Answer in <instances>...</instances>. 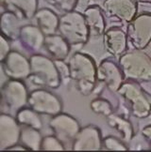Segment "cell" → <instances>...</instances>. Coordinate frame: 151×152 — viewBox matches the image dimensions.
<instances>
[{"label":"cell","instance_id":"obj_1","mask_svg":"<svg viewBox=\"0 0 151 152\" xmlns=\"http://www.w3.org/2000/svg\"><path fill=\"white\" fill-rule=\"evenodd\" d=\"M71 80L75 82L78 91L83 96L94 92L97 83V66L89 55L76 52L68 60Z\"/></svg>","mask_w":151,"mask_h":152},{"label":"cell","instance_id":"obj_2","mask_svg":"<svg viewBox=\"0 0 151 152\" xmlns=\"http://www.w3.org/2000/svg\"><path fill=\"white\" fill-rule=\"evenodd\" d=\"M30 74L27 80L33 86L48 89H56L61 85V78L55 61L41 54L30 57Z\"/></svg>","mask_w":151,"mask_h":152},{"label":"cell","instance_id":"obj_3","mask_svg":"<svg viewBox=\"0 0 151 152\" xmlns=\"http://www.w3.org/2000/svg\"><path fill=\"white\" fill-rule=\"evenodd\" d=\"M125 80L138 84L151 82V57L143 50L126 52L118 59Z\"/></svg>","mask_w":151,"mask_h":152},{"label":"cell","instance_id":"obj_4","mask_svg":"<svg viewBox=\"0 0 151 152\" xmlns=\"http://www.w3.org/2000/svg\"><path fill=\"white\" fill-rule=\"evenodd\" d=\"M117 94L123 99L127 112L136 118L143 119L151 114V98L141 86V84L126 80Z\"/></svg>","mask_w":151,"mask_h":152},{"label":"cell","instance_id":"obj_5","mask_svg":"<svg viewBox=\"0 0 151 152\" xmlns=\"http://www.w3.org/2000/svg\"><path fill=\"white\" fill-rule=\"evenodd\" d=\"M58 31L72 47L84 46L91 38L83 13L77 10L63 13L60 17Z\"/></svg>","mask_w":151,"mask_h":152},{"label":"cell","instance_id":"obj_6","mask_svg":"<svg viewBox=\"0 0 151 152\" xmlns=\"http://www.w3.org/2000/svg\"><path fill=\"white\" fill-rule=\"evenodd\" d=\"M28 94L27 86L22 80H8L1 87L2 113L15 115L19 110L27 105Z\"/></svg>","mask_w":151,"mask_h":152},{"label":"cell","instance_id":"obj_7","mask_svg":"<svg viewBox=\"0 0 151 152\" xmlns=\"http://www.w3.org/2000/svg\"><path fill=\"white\" fill-rule=\"evenodd\" d=\"M129 44L135 50H144L151 42V12L144 11L127 25Z\"/></svg>","mask_w":151,"mask_h":152},{"label":"cell","instance_id":"obj_8","mask_svg":"<svg viewBox=\"0 0 151 152\" xmlns=\"http://www.w3.org/2000/svg\"><path fill=\"white\" fill-rule=\"evenodd\" d=\"M101 8L107 20L121 26L130 23L138 12L135 0H104Z\"/></svg>","mask_w":151,"mask_h":152},{"label":"cell","instance_id":"obj_9","mask_svg":"<svg viewBox=\"0 0 151 152\" xmlns=\"http://www.w3.org/2000/svg\"><path fill=\"white\" fill-rule=\"evenodd\" d=\"M27 106L39 115L54 116L61 113L62 102L59 97L47 88H38L28 94Z\"/></svg>","mask_w":151,"mask_h":152},{"label":"cell","instance_id":"obj_10","mask_svg":"<svg viewBox=\"0 0 151 152\" xmlns=\"http://www.w3.org/2000/svg\"><path fill=\"white\" fill-rule=\"evenodd\" d=\"M49 127L54 135L63 145L73 143L81 129L78 121L74 116L65 113H60L52 116L49 121Z\"/></svg>","mask_w":151,"mask_h":152},{"label":"cell","instance_id":"obj_11","mask_svg":"<svg viewBox=\"0 0 151 152\" xmlns=\"http://www.w3.org/2000/svg\"><path fill=\"white\" fill-rule=\"evenodd\" d=\"M97 81L105 85L107 90L117 93L126 80L119 63L112 58H104L97 67Z\"/></svg>","mask_w":151,"mask_h":152},{"label":"cell","instance_id":"obj_12","mask_svg":"<svg viewBox=\"0 0 151 152\" xmlns=\"http://www.w3.org/2000/svg\"><path fill=\"white\" fill-rule=\"evenodd\" d=\"M2 72L9 79L26 80L30 74V58L16 51H10L1 61Z\"/></svg>","mask_w":151,"mask_h":152},{"label":"cell","instance_id":"obj_13","mask_svg":"<svg viewBox=\"0 0 151 152\" xmlns=\"http://www.w3.org/2000/svg\"><path fill=\"white\" fill-rule=\"evenodd\" d=\"M20 124L11 115H0V150H9L19 144L21 129Z\"/></svg>","mask_w":151,"mask_h":152},{"label":"cell","instance_id":"obj_14","mask_svg":"<svg viewBox=\"0 0 151 152\" xmlns=\"http://www.w3.org/2000/svg\"><path fill=\"white\" fill-rule=\"evenodd\" d=\"M102 134L100 129L95 125L81 128L72 143V150H101Z\"/></svg>","mask_w":151,"mask_h":152},{"label":"cell","instance_id":"obj_15","mask_svg":"<svg viewBox=\"0 0 151 152\" xmlns=\"http://www.w3.org/2000/svg\"><path fill=\"white\" fill-rule=\"evenodd\" d=\"M45 36L41 29L35 25H24L19 31L18 42L23 50L35 55L44 48Z\"/></svg>","mask_w":151,"mask_h":152},{"label":"cell","instance_id":"obj_16","mask_svg":"<svg viewBox=\"0 0 151 152\" xmlns=\"http://www.w3.org/2000/svg\"><path fill=\"white\" fill-rule=\"evenodd\" d=\"M127 37L125 30L119 26H112L103 35V46L105 51L113 57H120L127 52Z\"/></svg>","mask_w":151,"mask_h":152},{"label":"cell","instance_id":"obj_17","mask_svg":"<svg viewBox=\"0 0 151 152\" xmlns=\"http://www.w3.org/2000/svg\"><path fill=\"white\" fill-rule=\"evenodd\" d=\"M1 6L6 11L16 15L22 21L34 18L39 6V0H1Z\"/></svg>","mask_w":151,"mask_h":152},{"label":"cell","instance_id":"obj_18","mask_svg":"<svg viewBox=\"0 0 151 152\" xmlns=\"http://www.w3.org/2000/svg\"><path fill=\"white\" fill-rule=\"evenodd\" d=\"M83 15L89 28L90 37L94 39L103 37L106 31V17L102 8L95 4L92 5L84 10Z\"/></svg>","mask_w":151,"mask_h":152},{"label":"cell","instance_id":"obj_19","mask_svg":"<svg viewBox=\"0 0 151 152\" xmlns=\"http://www.w3.org/2000/svg\"><path fill=\"white\" fill-rule=\"evenodd\" d=\"M70 47L61 35L54 34L45 37L44 48L53 60H65L70 53Z\"/></svg>","mask_w":151,"mask_h":152},{"label":"cell","instance_id":"obj_20","mask_svg":"<svg viewBox=\"0 0 151 152\" xmlns=\"http://www.w3.org/2000/svg\"><path fill=\"white\" fill-rule=\"evenodd\" d=\"M33 19L35 25L41 29L45 37L57 33L60 17H58L52 10L48 8L39 9Z\"/></svg>","mask_w":151,"mask_h":152},{"label":"cell","instance_id":"obj_21","mask_svg":"<svg viewBox=\"0 0 151 152\" xmlns=\"http://www.w3.org/2000/svg\"><path fill=\"white\" fill-rule=\"evenodd\" d=\"M109 126L119 135V138L125 143H130L134 137V128L131 122L124 115L113 113L107 118Z\"/></svg>","mask_w":151,"mask_h":152},{"label":"cell","instance_id":"obj_22","mask_svg":"<svg viewBox=\"0 0 151 152\" xmlns=\"http://www.w3.org/2000/svg\"><path fill=\"white\" fill-rule=\"evenodd\" d=\"M22 22L23 21L16 15L5 10L1 15V21H0L2 35L10 40L18 39L20 28L23 26Z\"/></svg>","mask_w":151,"mask_h":152},{"label":"cell","instance_id":"obj_23","mask_svg":"<svg viewBox=\"0 0 151 152\" xmlns=\"http://www.w3.org/2000/svg\"><path fill=\"white\" fill-rule=\"evenodd\" d=\"M42 139L40 130L31 127H23L21 129L19 144L24 145L27 150H41Z\"/></svg>","mask_w":151,"mask_h":152},{"label":"cell","instance_id":"obj_24","mask_svg":"<svg viewBox=\"0 0 151 152\" xmlns=\"http://www.w3.org/2000/svg\"><path fill=\"white\" fill-rule=\"evenodd\" d=\"M15 118L18 123L23 127H31L37 130L43 128V122L41 120L40 115L31 108H22L15 115Z\"/></svg>","mask_w":151,"mask_h":152},{"label":"cell","instance_id":"obj_25","mask_svg":"<svg viewBox=\"0 0 151 152\" xmlns=\"http://www.w3.org/2000/svg\"><path fill=\"white\" fill-rule=\"evenodd\" d=\"M90 108L95 115L108 118L114 112V106L112 102L105 97H98L90 103Z\"/></svg>","mask_w":151,"mask_h":152},{"label":"cell","instance_id":"obj_26","mask_svg":"<svg viewBox=\"0 0 151 152\" xmlns=\"http://www.w3.org/2000/svg\"><path fill=\"white\" fill-rule=\"evenodd\" d=\"M50 8L59 13H66L77 9L78 0H44Z\"/></svg>","mask_w":151,"mask_h":152},{"label":"cell","instance_id":"obj_27","mask_svg":"<svg viewBox=\"0 0 151 152\" xmlns=\"http://www.w3.org/2000/svg\"><path fill=\"white\" fill-rule=\"evenodd\" d=\"M102 149L106 150H127L129 147L126 145V143L121 140L120 138H117L113 135L106 136L102 140Z\"/></svg>","mask_w":151,"mask_h":152},{"label":"cell","instance_id":"obj_28","mask_svg":"<svg viewBox=\"0 0 151 152\" xmlns=\"http://www.w3.org/2000/svg\"><path fill=\"white\" fill-rule=\"evenodd\" d=\"M65 147L55 135H47L42 139L41 150H64Z\"/></svg>","mask_w":151,"mask_h":152},{"label":"cell","instance_id":"obj_29","mask_svg":"<svg viewBox=\"0 0 151 152\" xmlns=\"http://www.w3.org/2000/svg\"><path fill=\"white\" fill-rule=\"evenodd\" d=\"M54 61H55L58 71H59V73L61 75L62 83L67 84L70 81H72L70 77V71H69L68 63H66L64 60H54Z\"/></svg>","mask_w":151,"mask_h":152},{"label":"cell","instance_id":"obj_30","mask_svg":"<svg viewBox=\"0 0 151 152\" xmlns=\"http://www.w3.org/2000/svg\"><path fill=\"white\" fill-rule=\"evenodd\" d=\"M9 40L10 39L1 34V37H0V61H2L10 52V45Z\"/></svg>","mask_w":151,"mask_h":152},{"label":"cell","instance_id":"obj_31","mask_svg":"<svg viewBox=\"0 0 151 152\" xmlns=\"http://www.w3.org/2000/svg\"><path fill=\"white\" fill-rule=\"evenodd\" d=\"M141 135L144 142L147 145V148L151 149V125H147L143 128L141 132Z\"/></svg>","mask_w":151,"mask_h":152},{"label":"cell","instance_id":"obj_32","mask_svg":"<svg viewBox=\"0 0 151 152\" xmlns=\"http://www.w3.org/2000/svg\"><path fill=\"white\" fill-rule=\"evenodd\" d=\"M96 0H78L77 8H88L92 5H95Z\"/></svg>","mask_w":151,"mask_h":152},{"label":"cell","instance_id":"obj_33","mask_svg":"<svg viewBox=\"0 0 151 152\" xmlns=\"http://www.w3.org/2000/svg\"><path fill=\"white\" fill-rule=\"evenodd\" d=\"M137 3L144 4V5H148L151 6V0H135Z\"/></svg>","mask_w":151,"mask_h":152}]
</instances>
